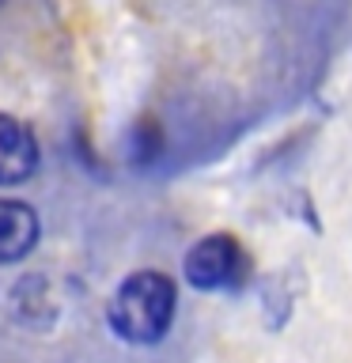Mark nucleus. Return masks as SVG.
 I'll list each match as a JSON object with an SVG mask.
<instances>
[{
	"mask_svg": "<svg viewBox=\"0 0 352 363\" xmlns=\"http://www.w3.org/2000/svg\"><path fill=\"white\" fill-rule=\"evenodd\" d=\"M175 311H178L175 280L159 269H136L110 295L106 322L118 340L144 348V345H159L170 333Z\"/></svg>",
	"mask_w": 352,
	"mask_h": 363,
	"instance_id": "nucleus-1",
	"label": "nucleus"
},
{
	"mask_svg": "<svg viewBox=\"0 0 352 363\" xmlns=\"http://www.w3.org/2000/svg\"><path fill=\"white\" fill-rule=\"evenodd\" d=\"M0 4H4V0H0Z\"/></svg>",
	"mask_w": 352,
	"mask_h": 363,
	"instance_id": "nucleus-5",
	"label": "nucleus"
},
{
	"mask_svg": "<svg viewBox=\"0 0 352 363\" xmlns=\"http://www.w3.org/2000/svg\"><path fill=\"white\" fill-rule=\"evenodd\" d=\"M42 223L38 212L23 201H0V265H11V261H23L38 246Z\"/></svg>",
	"mask_w": 352,
	"mask_h": 363,
	"instance_id": "nucleus-4",
	"label": "nucleus"
},
{
	"mask_svg": "<svg viewBox=\"0 0 352 363\" xmlns=\"http://www.w3.org/2000/svg\"><path fill=\"white\" fill-rule=\"evenodd\" d=\"M182 272L197 291H235L250 277V257L231 235H204L189 246Z\"/></svg>",
	"mask_w": 352,
	"mask_h": 363,
	"instance_id": "nucleus-2",
	"label": "nucleus"
},
{
	"mask_svg": "<svg viewBox=\"0 0 352 363\" xmlns=\"http://www.w3.org/2000/svg\"><path fill=\"white\" fill-rule=\"evenodd\" d=\"M38 136L11 113H0V186H19L38 170Z\"/></svg>",
	"mask_w": 352,
	"mask_h": 363,
	"instance_id": "nucleus-3",
	"label": "nucleus"
}]
</instances>
